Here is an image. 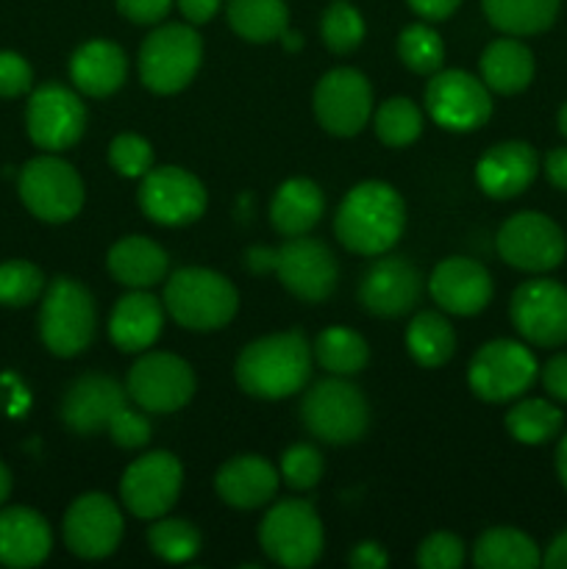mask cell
<instances>
[{
  "label": "cell",
  "mask_w": 567,
  "mask_h": 569,
  "mask_svg": "<svg viewBox=\"0 0 567 569\" xmlns=\"http://www.w3.org/2000/svg\"><path fill=\"white\" fill-rule=\"evenodd\" d=\"M404 228V198L384 181H365L350 189L334 217L337 239L359 256H381L392 250Z\"/></svg>",
  "instance_id": "1"
},
{
  "label": "cell",
  "mask_w": 567,
  "mask_h": 569,
  "mask_svg": "<svg viewBox=\"0 0 567 569\" xmlns=\"http://www.w3.org/2000/svg\"><path fill=\"white\" fill-rule=\"evenodd\" d=\"M311 376V345L300 331H281L250 342L237 359V383L259 400L298 395Z\"/></svg>",
  "instance_id": "2"
},
{
  "label": "cell",
  "mask_w": 567,
  "mask_h": 569,
  "mask_svg": "<svg viewBox=\"0 0 567 569\" xmlns=\"http://www.w3.org/2000/svg\"><path fill=\"white\" fill-rule=\"evenodd\" d=\"M245 264L253 272H276L278 281L306 303H320L337 289L339 267L328 244L311 237H289L281 248H250Z\"/></svg>",
  "instance_id": "3"
},
{
  "label": "cell",
  "mask_w": 567,
  "mask_h": 569,
  "mask_svg": "<svg viewBox=\"0 0 567 569\" xmlns=\"http://www.w3.org/2000/svg\"><path fill=\"white\" fill-rule=\"evenodd\" d=\"M165 309L187 331H217L239 309V295L226 276L206 267H183L165 283Z\"/></svg>",
  "instance_id": "4"
},
{
  "label": "cell",
  "mask_w": 567,
  "mask_h": 569,
  "mask_svg": "<svg viewBox=\"0 0 567 569\" xmlns=\"http://www.w3.org/2000/svg\"><path fill=\"white\" fill-rule=\"evenodd\" d=\"M94 326L98 311L89 289L67 276L50 281L39 309V337L44 348L59 359H72L92 345Z\"/></svg>",
  "instance_id": "5"
},
{
  "label": "cell",
  "mask_w": 567,
  "mask_h": 569,
  "mask_svg": "<svg viewBox=\"0 0 567 569\" xmlns=\"http://www.w3.org/2000/svg\"><path fill=\"white\" fill-rule=\"evenodd\" d=\"M203 61V42L192 26L167 22L139 48V78L156 94H176L192 83Z\"/></svg>",
  "instance_id": "6"
},
{
  "label": "cell",
  "mask_w": 567,
  "mask_h": 569,
  "mask_svg": "<svg viewBox=\"0 0 567 569\" xmlns=\"http://www.w3.org/2000/svg\"><path fill=\"white\" fill-rule=\"evenodd\" d=\"M300 417L320 442L350 445L365 437L370 426V406L359 387L345 381L342 376H334L306 392Z\"/></svg>",
  "instance_id": "7"
},
{
  "label": "cell",
  "mask_w": 567,
  "mask_h": 569,
  "mask_svg": "<svg viewBox=\"0 0 567 569\" xmlns=\"http://www.w3.org/2000/svg\"><path fill=\"white\" fill-rule=\"evenodd\" d=\"M322 522L304 500H281L265 515L259 528L261 550L278 567L306 569L322 556Z\"/></svg>",
  "instance_id": "8"
},
{
  "label": "cell",
  "mask_w": 567,
  "mask_h": 569,
  "mask_svg": "<svg viewBox=\"0 0 567 569\" xmlns=\"http://www.w3.org/2000/svg\"><path fill=\"white\" fill-rule=\"evenodd\" d=\"M539 378V365L531 350L515 339L487 342L470 361L467 383L472 395L487 403H506L526 395Z\"/></svg>",
  "instance_id": "9"
},
{
  "label": "cell",
  "mask_w": 567,
  "mask_h": 569,
  "mask_svg": "<svg viewBox=\"0 0 567 569\" xmlns=\"http://www.w3.org/2000/svg\"><path fill=\"white\" fill-rule=\"evenodd\" d=\"M20 198L37 220L67 222L81 211L83 181L59 156H37L20 170Z\"/></svg>",
  "instance_id": "10"
},
{
  "label": "cell",
  "mask_w": 567,
  "mask_h": 569,
  "mask_svg": "<svg viewBox=\"0 0 567 569\" xmlns=\"http://www.w3.org/2000/svg\"><path fill=\"white\" fill-rule=\"evenodd\" d=\"M495 248L500 259L515 270L550 272L565 261L567 239L548 214L520 211L500 226Z\"/></svg>",
  "instance_id": "11"
},
{
  "label": "cell",
  "mask_w": 567,
  "mask_h": 569,
  "mask_svg": "<svg viewBox=\"0 0 567 569\" xmlns=\"http://www.w3.org/2000/svg\"><path fill=\"white\" fill-rule=\"evenodd\" d=\"M181 483V461L167 450H150L122 472L120 498L139 520H159L176 506Z\"/></svg>",
  "instance_id": "12"
},
{
  "label": "cell",
  "mask_w": 567,
  "mask_h": 569,
  "mask_svg": "<svg viewBox=\"0 0 567 569\" xmlns=\"http://www.w3.org/2000/svg\"><path fill=\"white\" fill-rule=\"evenodd\" d=\"M426 109L445 131L467 133L493 117V98L481 78L465 70H437L426 87Z\"/></svg>",
  "instance_id": "13"
},
{
  "label": "cell",
  "mask_w": 567,
  "mask_h": 569,
  "mask_svg": "<svg viewBox=\"0 0 567 569\" xmlns=\"http://www.w3.org/2000/svg\"><path fill=\"white\" fill-rule=\"evenodd\" d=\"M509 317L515 331L537 348L567 345V287L550 278L520 283L511 295Z\"/></svg>",
  "instance_id": "14"
},
{
  "label": "cell",
  "mask_w": 567,
  "mask_h": 569,
  "mask_svg": "<svg viewBox=\"0 0 567 569\" xmlns=\"http://www.w3.org/2000/svg\"><path fill=\"white\" fill-rule=\"evenodd\" d=\"M128 395L148 415H172L195 395V372L181 356L145 353L128 370Z\"/></svg>",
  "instance_id": "15"
},
{
  "label": "cell",
  "mask_w": 567,
  "mask_h": 569,
  "mask_svg": "<svg viewBox=\"0 0 567 569\" xmlns=\"http://www.w3.org/2000/svg\"><path fill=\"white\" fill-rule=\"evenodd\" d=\"M206 189L183 167H150L139 187V209L159 226H189L206 211Z\"/></svg>",
  "instance_id": "16"
},
{
  "label": "cell",
  "mask_w": 567,
  "mask_h": 569,
  "mask_svg": "<svg viewBox=\"0 0 567 569\" xmlns=\"http://www.w3.org/2000/svg\"><path fill=\"white\" fill-rule=\"evenodd\" d=\"M26 126L37 148L61 153L87 131V109L72 89L61 83H42L28 100Z\"/></svg>",
  "instance_id": "17"
},
{
  "label": "cell",
  "mask_w": 567,
  "mask_h": 569,
  "mask_svg": "<svg viewBox=\"0 0 567 569\" xmlns=\"http://www.w3.org/2000/svg\"><path fill=\"white\" fill-rule=\"evenodd\" d=\"M315 114L334 137H356L372 114L370 81L354 67L326 72L315 87Z\"/></svg>",
  "instance_id": "18"
},
{
  "label": "cell",
  "mask_w": 567,
  "mask_h": 569,
  "mask_svg": "<svg viewBox=\"0 0 567 569\" xmlns=\"http://www.w3.org/2000/svg\"><path fill=\"white\" fill-rule=\"evenodd\" d=\"M122 511L111 498L100 492L72 500L64 515V542L72 556L87 561L106 559L120 548Z\"/></svg>",
  "instance_id": "19"
},
{
  "label": "cell",
  "mask_w": 567,
  "mask_h": 569,
  "mask_svg": "<svg viewBox=\"0 0 567 569\" xmlns=\"http://www.w3.org/2000/svg\"><path fill=\"white\" fill-rule=\"evenodd\" d=\"M128 389L111 376L89 372L76 378L61 400V420L70 431L92 437L109 428L111 417L126 406Z\"/></svg>",
  "instance_id": "20"
},
{
  "label": "cell",
  "mask_w": 567,
  "mask_h": 569,
  "mask_svg": "<svg viewBox=\"0 0 567 569\" xmlns=\"http://www.w3.org/2000/svg\"><path fill=\"white\" fill-rule=\"evenodd\" d=\"M422 292V278L415 264L387 256L367 267L359 283V303L376 317H400L415 309Z\"/></svg>",
  "instance_id": "21"
},
{
  "label": "cell",
  "mask_w": 567,
  "mask_h": 569,
  "mask_svg": "<svg viewBox=\"0 0 567 569\" xmlns=\"http://www.w3.org/2000/svg\"><path fill=\"white\" fill-rule=\"evenodd\" d=\"M434 303L448 315L472 317L484 311L493 300V276L484 264L461 256L439 261L428 278Z\"/></svg>",
  "instance_id": "22"
},
{
  "label": "cell",
  "mask_w": 567,
  "mask_h": 569,
  "mask_svg": "<svg viewBox=\"0 0 567 569\" xmlns=\"http://www.w3.org/2000/svg\"><path fill=\"white\" fill-rule=\"evenodd\" d=\"M539 172V156L528 142L493 144L476 164V181L484 194L509 200L526 192Z\"/></svg>",
  "instance_id": "23"
},
{
  "label": "cell",
  "mask_w": 567,
  "mask_h": 569,
  "mask_svg": "<svg viewBox=\"0 0 567 569\" xmlns=\"http://www.w3.org/2000/svg\"><path fill=\"white\" fill-rule=\"evenodd\" d=\"M278 483H281V476L261 456H237V459H228L217 470L215 478L217 495L231 509L242 511L261 509L265 503H270L278 492Z\"/></svg>",
  "instance_id": "24"
},
{
  "label": "cell",
  "mask_w": 567,
  "mask_h": 569,
  "mask_svg": "<svg viewBox=\"0 0 567 569\" xmlns=\"http://www.w3.org/2000/svg\"><path fill=\"white\" fill-rule=\"evenodd\" d=\"M53 548L48 520L26 506L0 511V565L28 569L42 565Z\"/></svg>",
  "instance_id": "25"
},
{
  "label": "cell",
  "mask_w": 567,
  "mask_h": 569,
  "mask_svg": "<svg viewBox=\"0 0 567 569\" xmlns=\"http://www.w3.org/2000/svg\"><path fill=\"white\" fill-rule=\"evenodd\" d=\"M165 326V309L145 289L122 295L109 317V337L122 353H142L159 339Z\"/></svg>",
  "instance_id": "26"
},
{
  "label": "cell",
  "mask_w": 567,
  "mask_h": 569,
  "mask_svg": "<svg viewBox=\"0 0 567 569\" xmlns=\"http://www.w3.org/2000/svg\"><path fill=\"white\" fill-rule=\"evenodd\" d=\"M128 72V59L120 44L109 39L83 42L70 59V78L78 92L89 98H109L122 87Z\"/></svg>",
  "instance_id": "27"
},
{
  "label": "cell",
  "mask_w": 567,
  "mask_h": 569,
  "mask_svg": "<svg viewBox=\"0 0 567 569\" xmlns=\"http://www.w3.org/2000/svg\"><path fill=\"white\" fill-rule=\"evenodd\" d=\"M326 194L309 178H289L276 189L270 203L272 228L284 237H304L320 222Z\"/></svg>",
  "instance_id": "28"
},
{
  "label": "cell",
  "mask_w": 567,
  "mask_h": 569,
  "mask_svg": "<svg viewBox=\"0 0 567 569\" xmlns=\"http://www.w3.org/2000/svg\"><path fill=\"white\" fill-rule=\"evenodd\" d=\"M106 267L117 283L128 289H148L165 281L170 259L165 250L148 237H126L109 250Z\"/></svg>",
  "instance_id": "29"
},
{
  "label": "cell",
  "mask_w": 567,
  "mask_h": 569,
  "mask_svg": "<svg viewBox=\"0 0 567 569\" xmlns=\"http://www.w3.org/2000/svg\"><path fill=\"white\" fill-rule=\"evenodd\" d=\"M478 67H481V81L487 83L489 92L517 94L534 81V53L515 37L489 42Z\"/></svg>",
  "instance_id": "30"
},
{
  "label": "cell",
  "mask_w": 567,
  "mask_h": 569,
  "mask_svg": "<svg viewBox=\"0 0 567 569\" xmlns=\"http://www.w3.org/2000/svg\"><path fill=\"white\" fill-rule=\"evenodd\" d=\"M472 565L478 569H537L543 565V556L528 533L500 526L478 537Z\"/></svg>",
  "instance_id": "31"
},
{
  "label": "cell",
  "mask_w": 567,
  "mask_h": 569,
  "mask_svg": "<svg viewBox=\"0 0 567 569\" xmlns=\"http://www.w3.org/2000/svg\"><path fill=\"white\" fill-rule=\"evenodd\" d=\"M489 26L509 37H534L548 31L559 17L561 0H481Z\"/></svg>",
  "instance_id": "32"
},
{
  "label": "cell",
  "mask_w": 567,
  "mask_h": 569,
  "mask_svg": "<svg viewBox=\"0 0 567 569\" xmlns=\"http://www.w3.org/2000/svg\"><path fill=\"white\" fill-rule=\"evenodd\" d=\"M226 14L233 33L256 44L281 39L289 28V9L284 0H228Z\"/></svg>",
  "instance_id": "33"
},
{
  "label": "cell",
  "mask_w": 567,
  "mask_h": 569,
  "mask_svg": "<svg viewBox=\"0 0 567 569\" xmlns=\"http://www.w3.org/2000/svg\"><path fill=\"white\" fill-rule=\"evenodd\" d=\"M406 348L420 367H442L456 350V331L437 311H420L406 328Z\"/></svg>",
  "instance_id": "34"
},
{
  "label": "cell",
  "mask_w": 567,
  "mask_h": 569,
  "mask_svg": "<svg viewBox=\"0 0 567 569\" xmlns=\"http://www.w3.org/2000/svg\"><path fill=\"white\" fill-rule=\"evenodd\" d=\"M315 356L320 361L322 370H328L331 376L350 378L356 372H361L370 361V348H367L365 339L356 331L342 326L326 328V331L317 337L315 342Z\"/></svg>",
  "instance_id": "35"
},
{
  "label": "cell",
  "mask_w": 567,
  "mask_h": 569,
  "mask_svg": "<svg viewBox=\"0 0 567 569\" xmlns=\"http://www.w3.org/2000/svg\"><path fill=\"white\" fill-rule=\"evenodd\" d=\"M561 411L550 400L526 398L506 415V431L520 445H545L561 431Z\"/></svg>",
  "instance_id": "36"
},
{
  "label": "cell",
  "mask_w": 567,
  "mask_h": 569,
  "mask_svg": "<svg viewBox=\"0 0 567 569\" xmlns=\"http://www.w3.org/2000/svg\"><path fill=\"white\" fill-rule=\"evenodd\" d=\"M372 126H376L378 139L384 144L406 148V144H411L422 133V114L415 100L389 98L378 106Z\"/></svg>",
  "instance_id": "37"
},
{
  "label": "cell",
  "mask_w": 567,
  "mask_h": 569,
  "mask_svg": "<svg viewBox=\"0 0 567 569\" xmlns=\"http://www.w3.org/2000/svg\"><path fill=\"white\" fill-rule=\"evenodd\" d=\"M398 56L417 76H434L445 61V44L426 22L406 26L398 37Z\"/></svg>",
  "instance_id": "38"
},
{
  "label": "cell",
  "mask_w": 567,
  "mask_h": 569,
  "mask_svg": "<svg viewBox=\"0 0 567 569\" xmlns=\"http://www.w3.org/2000/svg\"><path fill=\"white\" fill-rule=\"evenodd\" d=\"M148 545L159 559L170 561V565H181V561L195 559L200 553V533L192 522L187 520H161L148 528Z\"/></svg>",
  "instance_id": "39"
},
{
  "label": "cell",
  "mask_w": 567,
  "mask_h": 569,
  "mask_svg": "<svg viewBox=\"0 0 567 569\" xmlns=\"http://www.w3.org/2000/svg\"><path fill=\"white\" fill-rule=\"evenodd\" d=\"M320 37L322 44L334 53H354L361 39H365V20L348 0H337V3L322 11Z\"/></svg>",
  "instance_id": "40"
},
{
  "label": "cell",
  "mask_w": 567,
  "mask_h": 569,
  "mask_svg": "<svg viewBox=\"0 0 567 569\" xmlns=\"http://www.w3.org/2000/svg\"><path fill=\"white\" fill-rule=\"evenodd\" d=\"M44 276L31 261H6L0 264V306L20 309L42 295Z\"/></svg>",
  "instance_id": "41"
},
{
  "label": "cell",
  "mask_w": 567,
  "mask_h": 569,
  "mask_svg": "<svg viewBox=\"0 0 567 569\" xmlns=\"http://www.w3.org/2000/svg\"><path fill=\"white\" fill-rule=\"evenodd\" d=\"M322 470H326V465H322V453L306 442L292 445V448L281 456L284 483L292 489H300V492L315 489L317 483H320Z\"/></svg>",
  "instance_id": "42"
},
{
  "label": "cell",
  "mask_w": 567,
  "mask_h": 569,
  "mask_svg": "<svg viewBox=\"0 0 567 569\" xmlns=\"http://www.w3.org/2000/svg\"><path fill=\"white\" fill-rule=\"evenodd\" d=\"M109 164L122 178H142L153 167V148L139 133H120L109 144Z\"/></svg>",
  "instance_id": "43"
},
{
  "label": "cell",
  "mask_w": 567,
  "mask_h": 569,
  "mask_svg": "<svg viewBox=\"0 0 567 569\" xmlns=\"http://www.w3.org/2000/svg\"><path fill=\"white\" fill-rule=\"evenodd\" d=\"M422 569H456L465 565V542L454 533H431L417 550Z\"/></svg>",
  "instance_id": "44"
},
{
  "label": "cell",
  "mask_w": 567,
  "mask_h": 569,
  "mask_svg": "<svg viewBox=\"0 0 567 569\" xmlns=\"http://www.w3.org/2000/svg\"><path fill=\"white\" fill-rule=\"evenodd\" d=\"M106 431H109L111 442H115L117 448L137 450V448H145V445L150 442V433H153V428H150L148 417L139 415V411H133V409H128V406H122V409L111 417V422Z\"/></svg>",
  "instance_id": "45"
},
{
  "label": "cell",
  "mask_w": 567,
  "mask_h": 569,
  "mask_svg": "<svg viewBox=\"0 0 567 569\" xmlns=\"http://www.w3.org/2000/svg\"><path fill=\"white\" fill-rule=\"evenodd\" d=\"M33 70L20 53L0 50V98H20L31 89Z\"/></svg>",
  "instance_id": "46"
},
{
  "label": "cell",
  "mask_w": 567,
  "mask_h": 569,
  "mask_svg": "<svg viewBox=\"0 0 567 569\" xmlns=\"http://www.w3.org/2000/svg\"><path fill=\"white\" fill-rule=\"evenodd\" d=\"M117 11L137 26H156L172 9V0H115Z\"/></svg>",
  "instance_id": "47"
},
{
  "label": "cell",
  "mask_w": 567,
  "mask_h": 569,
  "mask_svg": "<svg viewBox=\"0 0 567 569\" xmlns=\"http://www.w3.org/2000/svg\"><path fill=\"white\" fill-rule=\"evenodd\" d=\"M539 378H543V387L550 398L567 403V353H559L545 361Z\"/></svg>",
  "instance_id": "48"
},
{
  "label": "cell",
  "mask_w": 567,
  "mask_h": 569,
  "mask_svg": "<svg viewBox=\"0 0 567 569\" xmlns=\"http://www.w3.org/2000/svg\"><path fill=\"white\" fill-rule=\"evenodd\" d=\"M348 565L356 569H384L389 565L387 553H384L381 545L376 542H359L348 556Z\"/></svg>",
  "instance_id": "49"
},
{
  "label": "cell",
  "mask_w": 567,
  "mask_h": 569,
  "mask_svg": "<svg viewBox=\"0 0 567 569\" xmlns=\"http://www.w3.org/2000/svg\"><path fill=\"white\" fill-rule=\"evenodd\" d=\"M461 0H409L411 11L420 14L422 20L428 22H439V20H448L456 9H459Z\"/></svg>",
  "instance_id": "50"
},
{
  "label": "cell",
  "mask_w": 567,
  "mask_h": 569,
  "mask_svg": "<svg viewBox=\"0 0 567 569\" xmlns=\"http://www.w3.org/2000/svg\"><path fill=\"white\" fill-rule=\"evenodd\" d=\"M176 3L189 26H203V22H209L211 17L217 14V9H220V0H176Z\"/></svg>",
  "instance_id": "51"
},
{
  "label": "cell",
  "mask_w": 567,
  "mask_h": 569,
  "mask_svg": "<svg viewBox=\"0 0 567 569\" xmlns=\"http://www.w3.org/2000/svg\"><path fill=\"white\" fill-rule=\"evenodd\" d=\"M545 176L556 189L567 192V148H554L545 156Z\"/></svg>",
  "instance_id": "52"
},
{
  "label": "cell",
  "mask_w": 567,
  "mask_h": 569,
  "mask_svg": "<svg viewBox=\"0 0 567 569\" xmlns=\"http://www.w3.org/2000/svg\"><path fill=\"white\" fill-rule=\"evenodd\" d=\"M543 565L548 569H567V531H561L559 537L550 542V548L545 550Z\"/></svg>",
  "instance_id": "53"
},
{
  "label": "cell",
  "mask_w": 567,
  "mask_h": 569,
  "mask_svg": "<svg viewBox=\"0 0 567 569\" xmlns=\"http://www.w3.org/2000/svg\"><path fill=\"white\" fill-rule=\"evenodd\" d=\"M556 476H559L561 487L567 489V433L556 445Z\"/></svg>",
  "instance_id": "54"
},
{
  "label": "cell",
  "mask_w": 567,
  "mask_h": 569,
  "mask_svg": "<svg viewBox=\"0 0 567 569\" xmlns=\"http://www.w3.org/2000/svg\"><path fill=\"white\" fill-rule=\"evenodd\" d=\"M9 495H11V472L6 470V465L0 461V506L9 500Z\"/></svg>",
  "instance_id": "55"
},
{
  "label": "cell",
  "mask_w": 567,
  "mask_h": 569,
  "mask_svg": "<svg viewBox=\"0 0 567 569\" xmlns=\"http://www.w3.org/2000/svg\"><path fill=\"white\" fill-rule=\"evenodd\" d=\"M281 42H284V48L287 50H300V44H304V39H300V33L298 31H284L281 33Z\"/></svg>",
  "instance_id": "56"
},
{
  "label": "cell",
  "mask_w": 567,
  "mask_h": 569,
  "mask_svg": "<svg viewBox=\"0 0 567 569\" xmlns=\"http://www.w3.org/2000/svg\"><path fill=\"white\" fill-rule=\"evenodd\" d=\"M556 126H559V133L567 139V103L561 106L559 114H556Z\"/></svg>",
  "instance_id": "57"
}]
</instances>
